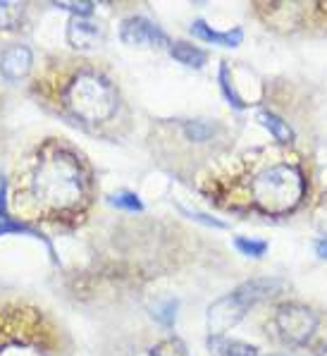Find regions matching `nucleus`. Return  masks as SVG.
Here are the masks:
<instances>
[{
    "label": "nucleus",
    "instance_id": "22",
    "mask_svg": "<svg viewBox=\"0 0 327 356\" xmlns=\"http://www.w3.org/2000/svg\"><path fill=\"white\" fill-rule=\"evenodd\" d=\"M184 129H187V134L196 141H206L210 136V127L203 122H187L184 124Z\"/></svg>",
    "mask_w": 327,
    "mask_h": 356
},
{
    "label": "nucleus",
    "instance_id": "21",
    "mask_svg": "<svg viewBox=\"0 0 327 356\" xmlns=\"http://www.w3.org/2000/svg\"><path fill=\"white\" fill-rule=\"evenodd\" d=\"M56 8L60 10H67V13H72L74 17H89L91 13H94L96 3H91V0H79V3H67V0H62V3H53Z\"/></svg>",
    "mask_w": 327,
    "mask_h": 356
},
{
    "label": "nucleus",
    "instance_id": "14",
    "mask_svg": "<svg viewBox=\"0 0 327 356\" xmlns=\"http://www.w3.org/2000/svg\"><path fill=\"white\" fill-rule=\"evenodd\" d=\"M24 19V3H15V0H0V29L12 31L17 29Z\"/></svg>",
    "mask_w": 327,
    "mask_h": 356
},
{
    "label": "nucleus",
    "instance_id": "15",
    "mask_svg": "<svg viewBox=\"0 0 327 356\" xmlns=\"http://www.w3.org/2000/svg\"><path fill=\"white\" fill-rule=\"evenodd\" d=\"M217 79H220V89H222V94H225L227 101H230L234 108L244 111V108H246V103H244V98L237 94V89H234L232 74H230V67H227V63L220 65V76H217Z\"/></svg>",
    "mask_w": 327,
    "mask_h": 356
},
{
    "label": "nucleus",
    "instance_id": "16",
    "mask_svg": "<svg viewBox=\"0 0 327 356\" xmlns=\"http://www.w3.org/2000/svg\"><path fill=\"white\" fill-rule=\"evenodd\" d=\"M149 356H192V354H189L187 344L182 339L170 337V339H162L160 344H156Z\"/></svg>",
    "mask_w": 327,
    "mask_h": 356
},
{
    "label": "nucleus",
    "instance_id": "10",
    "mask_svg": "<svg viewBox=\"0 0 327 356\" xmlns=\"http://www.w3.org/2000/svg\"><path fill=\"white\" fill-rule=\"evenodd\" d=\"M192 34L203 38V41L217 43V46H225V48H237L239 43L244 41V31L242 29H230V31H215L206 24L203 19H196L192 24Z\"/></svg>",
    "mask_w": 327,
    "mask_h": 356
},
{
    "label": "nucleus",
    "instance_id": "23",
    "mask_svg": "<svg viewBox=\"0 0 327 356\" xmlns=\"http://www.w3.org/2000/svg\"><path fill=\"white\" fill-rule=\"evenodd\" d=\"M5 189H8V182H0V218L5 220Z\"/></svg>",
    "mask_w": 327,
    "mask_h": 356
},
{
    "label": "nucleus",
    "instance_id": "3",
    "mask_svg": "<svg viewBox=\"0 0 327 356\" xmlns=\"http://www.w3.org/2000/svg\"><path fill=\"white\" fill-rule=\"evenodd\" d=\"M62 103L74 118L84 122H106L117 111V91L106 76L81 70L65 84Z\"/></svg>",
    "mask_w": 327,
    "mask_h": 356
},
{
    "label": "nucleus",
    "instance_id": "6",
    "mask_svg": "<svg viewBox=\"0 0 327 356\" xmlns=\"http://www.w3.org/2000/svg\"><path fill=\"white\" fill-rule=\"evenodd\" d=\"M275 330L280 339L285 344H292V347H301L306 344L310 335L318 327V316L308 309V306L301 304H285L275 311Z\"/></svg>",
    "mask_w": 327,
    "mask_h": 356
},
{
    "label": "nucleus",
    "instance_id": "8",
    "mask_svg": "<svg viewBox=\"0 0 327 356\" xmlns=\"http://www.w3.org/2000/svg\"><path fill=\"white\" fill-rule=\"evenodd\" d=\"M103 41V29L89 17H72L67 24V43L77 51H94Z\"/></svg>",
    "mask_w": 327,
    "mask_h": 356
},
{
    "label": "nucleus",
    "instance_id": "19",
    "mask_svg": "<svg viewBox=\"0 0 327 356\" xmlns=\"http://www.w3.org/2000/svg\"><path fill=\"white\" fill-rule=\"evenodd\" d=\"M234 246H237L244 256H253V259H260V256L268 251V244L265 242H260V239H246V237H237L234 239Z\"/></svg>",
    "mask_w": 327,
    "mask_h": 356
},
{
    "label": "nucleus",
    "instance_id": "5",
    "mask_svg": "<svg viewBox=\"0 0 327 356\" xmlns=\"http://www.w3.org/2000/svg\"><path fill=\"white\" fill-rule=\"evenodd\" d=\"M43 335V318L34 309H0V349L39 344Z\"/></svg>",
    "mask_w": 327,
    "mask_h": 356
},
{
    "label": "nucleus",
    "instance_id": "4",
    "mask_svg": "<svg viewBox=\"0 0 327 356\" xmlns=\"http://www.w3.org/2000/svg\"><path fill=\"white\" fill-rule=\"evenodd\" d=\"M280 287H282L280 280L255 277V280L242 282L237 289H232L230 294H225V297H220L215 304H210L208 316H206L210 337H222L230 327H234L249 314L251 306H255L263 299H270L272 294L280 292Z\"/></svg>",
    "mask_w": 327,
    "mask_h": 356
},
{
    "label": "nucleus",
    "instance_id": "17",
    "mask_svg": "<svg viewBox=\"0 0 327 356\" xmlns=\"http://www.w3.org/2000/svg\"><path fill=\"white\" fill-rule=\"evenodd\" d=\"M31 234V237H36V239H43V234L39 232V229H34V227H29V225H24V222H17V220H8V218H5V220H0V237H3V234ZM43 242H46V239H43ZM46 246H48V251H51L53 254V246L46 242Z\"/></svg>",
    "mask_w": 327,
    "mask_h": 356
},
{
    "label": "nucleus",
    "instance_id": "11",
    "mask_svg": "<svg viewBox=\"0 0 327 356\" xmlns=\"http://www.w3.org/2000/svg\"><path fill=\"white\" fill-rule=\"evenodd\" d=\"M210 352L217 356H258V349L253 344L239 342V339H227V337H210L208 339Z\"/></svg>",
    "mask_w": 327,
    "mask_h": 356
},
{
    "label": "nucleus",
    "instance_id": "13",
    "mask_svg": "<svg viewBox=\"0 0 327 356\" xmlns=\"http://www.w3.org/2000/svg\"><path fill=\"white\" fill-rule=\"evenodd\" d=\"M258 120H260V124H263V127L268 129L277 141H280V144H289V141L294 139L292 127H289V124L282 118H277L275 113L263 111V113H258Z\"/></svg>",
    "mask_w": 327,
    "mask_h": 356
},
{
    "label": "nucleus",
    "instance_id": "1",
    "mask_svg": "<svg viewBox=\"0 0 327 356\" xmlns=\"http://www.w3.org/2000/svg\"><path fill=\"white\" fill-rule=\"evenodd\" d=\"M89 199V177L81 161L60 144L41 146L15 182V211L29 218L69 216L84 208Z\"/></svg>",
    "mask_w": 327,
    "mask_h": 356
},
{
    "label": "nucleus",
    "instance_id": "2",
    "mask_svg": "<svg viewBox=\"0 0 327 356\" xmlns=\"http://www.w3.org/2000/svg\"><path fill=\"white\" fill-rule=\"evenodd\" d=\"M303 194H306V179L301 170L289 163L265 168L251 182V201L268 216H285L294 211L301 204Z\"/></svg>",
    "mask_w": 327,
    "mask_h": 356
},
{
    "label": "nucleus",
    "instance_id": "9",
    "mask_svg": "<svg viewBox=\"0 0 327 356\" xmlns=\"http://www.w3.org/2000/svg\"><path fill=\"white\" fill-rule=\"evenodd\" d=\"M31 51L26 46H10L8 51L0 56V72H3L5 79L10 81H19L29 74L31 70Z\"/></svg>",
    "mask_w": 327,
    "mask_h": 356
},
{
    "label": "nucleus",
    "instance_id": "20",
    "mask_svg": "<svg viewBox=\"0 0 327 356\" xmlns=\"http://www.w3.org/2000/svg\"><path fill=\"white\" fill-rule=\"evenodd\" d=\"M153 316L162 323V325H172L174 318H177V301L165 299V301H160V304H156Z\"/></svg>",
    "mask_w": 327,
    "mask_h": 356
},
{
    "label": "nucleus",
    "instance_id": "12",
    "mask_svg": "<svg viewBox=\"0 0 327 356\" xmlns=\"http://www.w3.org/2000/svg\"><path fill=\"white\" fill-rule=\"evenodd\" d=\"M170 56L177 60V63L187 65V67H203L206 60H208V56H206V51H201L199 46H194V43H184V41H177L170 46Z\"/></svg>",
    "mask_w": 327,
    "mask_h": 356
},
{
    "label": "nucleus",
    "instance_id": "24",
    "mask_svg": "<svg viewBox=\"0 0 327 356\" xmlns=\"http://www.w3.org/2000/svg\"><path fill=\"white\" fill-rule=\"evenodd\" d=\"M315 249H318V254L323 256V259H327V237H325V239H320V242L315 244Z\"/></svg>",
    "mask_w": 327,
    "mask_h": 356
},
{
    "label": "nucleus",
    "instance_id": "18",
    "mask_svg": "<svg viewBox=\"0 0 327 356\" xmlns=\"http://www.w3.org/2000/svg\"><path fill=\"white\" fill-rule=\"evenodd\" d=\"M110 204L117 208H124V211H144V204H141V199L134 191H115V194L110 196Z\"/></svg>",
    "mask_w": 327,
    "mask_h": 356
},
{
    "label": "nucleus",
    "instance_id": "7",
    "mask_svg": "<svg viewBox=\"0 0 327 356\" xmlns=\"http://www.w3.org/2000/svg\"><path fill=\"white\" fill-rule=\"evenodd\" d=\"M119 38L122 43L134 48H162L167 46V36L162 29H158L151 19L146 17H127L119 26Z\"/></svg>",
    "mask_w": 327,
    "mask_h": 356
}]
</instances>
